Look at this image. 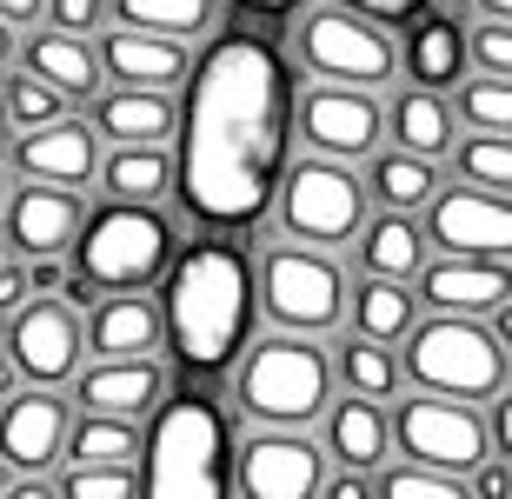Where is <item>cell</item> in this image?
Listing matches in <instances>:
<instances>
[{"label":"cell","instance_id":"8992f818","mask_svg":"<svg viewBox=\"0 0 512 499\" xmlns=\"http://www.w3.org/2000/svg\"><path fill=\"white\" fill-rule=\"evenodd\" d=\"M67 253L94 293H140L173 260V227L153 213V200H114L100 213H80V233Z\"/></svg>","mask_w":512,"mask_h":499},{"label":"cell","instance_id":"816d5d0a","mask_svg":"<svg viewBox=\"0 0 512 499\" xmlns=\"http://www.w3.org/2000/svg\"><path fill=\"white\" fill-rule=\"evenodd\" d=\"M7 486H14V480H7V460H0V493H7Z\"/></svg>","mask_w":512,"mask_h":499},{"label":"cell","instance_id":"db71d44e","mask_svg":"<svg viewBox=\"0 0 512 499\" xmlns=\"http://www.w3.org/2000/svg\"><path fill=\"white\" fill-rule=\"evenodd\" d=\"M0 127H7V107H0Z\"/></svg>","mask_w":512,"mask_h":499},{"label":"cell","instance_id":"9a60e30c","mask_svg":"<svg viewBox=\"0 0 512 499\" xmlns=\"http://www.w3.org/2000/svg\"><path fill=\"white\" fill-rule=\"evenodd\" d=\"M67 400H60L54 386H27L20 380L0 406V460L20 466V473H47L60 460V446H67Z\"/></svg>","mask_w":512,"mask_h":499},{"label":"cell","instance_id":"6da1fadb","mask_svg":"<svg viewBox=\"0 0 512 499\" xmlns=\"http://www.w3.org/2000/svg\"><path fill=\"white\" fill-rule=\"evenodd\" d=\"M187 107L180 160L167 187L180 193L187 220L213 233H240L273 207L286 160H293V74L266 34L233 27L200 60H187Z\"/></svg>","mask_w":512,"mask_h":499},{"label":"cell","instance_id":"836d02e7","mask_svg":"<svg viewBox=\"0 0 512 499\" xmlns=\"http://www.w3.org/2000/svg\"><path fill=\"white\" fill-rule=\"evenodd\" d=\"M380 499H466V473H446V466H426V460H399L393 473L373 480Z\"/></svg>","mask_w":512,"mask_h":499},{"label":"cell","instance_id":"c3c4849f","mask_svg":"<svg viewBox=\"0 0 512 499\" xmlns=\"http://www.w3.org/2000/svg\"><path fill=\"white\" fill-rule=\"evenodd\" d=\"M20 386V373H14V360H7V353H0V400H7V393H14Z\"/></svg>","mask_w":512,"mask_h":499},{"label":"cell","instance_id":"7c38bea8","mask_svg":"<svg viewBox=\"0 0 512 499\" xmlns=\"http://www.w3.org/2000/svg\"><path fill=\"white\" fill-rule=\"evenodd\" d=\"M326 480V453L306 440V426H266L247 446H233V493L253 499H306Z\"/></svg>","mask_w":512,"mask_h":499},{"label":"cell","instance_id":"b9f144b4","mask_svg":"<svg viewBox=\"0 0 512 499\" xmlns=\"http://www.w3.org/2000/svg\"><path fill=\"white\" fill-rule=\"evenodd\" d=\"M67 287V267H60V253H40L34 267H27V293H60Z\"/></svg>","mask_w":512,"mask_h":499},{"label":"cell","instance_id":"52a82bcc","mask_svg":"<svg viewBox=\"0 0 512 499\" xmlns=\"http://www.w3.org/2000/svg\"><path fill=\"white\" fill-rule=\"evenodd\" d=\"M273 200H280L286 240H306V247H340V240H353L360 220H366V187L340 167V160H326V154L300 160V167L286 160Z\"/></svg>","mask_w":512,"mask_h":499},{"label":"cell","instance_id":"83f0119b","mask_svg":"<svg viewBox=\"0 0 512 499\" xmlns=\"http://www.w3.org/2000/svg\"><path fill=\"white\" fill-rule=\"evenodd\" d=\"M393 134L406 154H426V160H439L453 147V114H446L439 87H413V94L393 100Z\"/></svg>","mask_w":512,"mask_h":499},{"label":"cell","instance_id":"74e56055","mask_svg":"<svg viewBox=\"0 0 512 499\" xmlns=\"http://www.w3.org/2000/svg\"><path fill=\"white\" fill-rule=\"evenodd\" d=\"M0 107H7V120H14V127H40V120H54L60 107H67V94H60V87H47L40 74H14L7 87H0Z\"/></svg>","mask_w":512,"mask_h":499},{"label":"cell","instance_id":"ee69618b","mask_svg":"<svg viewBox=\"0 0 512 499\" xmlns=\"http://www.w3.org/2000/svg\"><path fill=\"white\" fill-rule=\"evenodd\" d=\"M20 300H27V267H20V260H7V253H0V313H14Z\"/></svg>","mask_w":512,"mask_h":499},{"label":"cell","instance_id":"5b68a950","mask_svg":"<svg viewBox=\"0 0 512 499\" xmlns=\"http://www.w3.org/2000/svg\"><path fill=\"white\" fill-rule=\"evenodd\" d=\"M406 340V380L419 393H446V400H493L506 393V340L479 327V313H433L399 333Z\"/></svg>","mask_w":512,"mask_h":499},{"label":"cell","instance_id":"7a4b0ae2","mask_svg":"<svg viewBox=\"0 0 512 499\" xmlns=\"http://www.w3.org/2000/svg\"><path fill=\"white\" fill-rule=\"evenodd\" d=\"M160 287V340L187 380H220L253 333V267L233 240H193L173 253Z\"/></svg>","mask_w":512,"mask_h":499},{"label":"cell","instance_id":"60d3db41","mask_svg":"<svg viewBox=\"0 0 512 499\" xmlns=\"http://www.w3.org/2000/svg\"><path fill=\"white\" fill-rule=\"evenodd\" d=\"M47 7H54V27H67V34H87L107 14V0H47Z\"/></svg>","mask_w":512,"mask_h":499},{"label":"cell","instance_id":"d590c367","mask_svg":"<svg viewBox=\"0 0 512 499\" xmlns=\"http://www.w3.org/2000/svg\"><path fill=\"white\" fill-rule=\"evenodd\" d=\"M459 120H473L479 134H506L512 127V80L506 74H479L459 87Z\"/></svg>","mask_w":512,"mask_h":499},{"label":"cell","instance_id":"44dd1931","mask_svg":"<svg viewBox=\"0 0 512 499\" xmlns=\"http://www.w3.org/2000/svg\"><path fill=\"white\" fill-rule=\"evenodd\" d=\"M80 340L94 346L100 360L153 353V346H160V307L147 300V287H140V293H107V300L94 307V320L80 327Z\"/></svg>","mask_w":512,"mask_h":499},{"label":"cell","instance_id":"d6986e66","mask_svg":"<svg viewBox=\"0 0 512 499\" xmlns=\"http://www.w3.org/2000/svg\"><path fill=\"white\" fill-rule=\"evenodd\" d=\"M419 300H433V313H493L512 300L506 260H479V253H446L439 267H419Z\"/></svg>","mask_w":512,"mask_h":499},{"label":"cell","instance_id":"ab89813d","mask_svg":"<svg viewBox=\"0 0 512 499\" xmlns=\"http://www.w3.org/2000/svg\"><path fill=\"white\" fill-rule=\"evenodd\" d=\"M340 7H353V14L380 20V27H406L413 14H426V0H340Z\"/></svg>","mask_w":512,"mask_h":499},{"label":"cell","instance_id":"8d00e7d4","mask_svg":"<svg viewBox=\"0 0 512 499\" xmlns=\"http://www.w3.org/2000/svg\"><path fill=\"white\" fill-rule=\"evenodd\" d=\"M459 173H466L473 187H486V193H506L512 187V147H506V134H473L466 147H459Z\"/></svg>","mask_w":512,"mask_h":499},{"label":"cell","instance_id":"7dc6e473","mask_svg":"<svg viewBox=\"0 0 512 499\" xmlns=\"http://www.w3.org/2000/svg\"><path fill=\"white\" fill-rule=\"evenodd\" d=\"M47 0H0V20H34Z\"/></svg>","mask_w":512,"mask_h":499},{"label":"cell","instance_id":"2e32d148","mask_svg":"<svg viewBox=\"0 0 512 499\" xmlns=\"http://www.w3.org/2000/svg\"><path fill=\"white\" fill-rule=\"evenodd\" d=\"M14 167L27 173V180H54V187H87L100 167V134L87 127V120H40V127H20L14 140Z\"/></svg>","mask_w":512,"mask_h":499},{"label":"cell","instance_id":"e575fe53","mask_svg":"<svg viewBox=\"0 0 512 499\" xmlns=\"http://www.w3.org/2000/svg\"><path fill=\"white\" fill-rule=\"evenodd\" d=\"M54 493L60 499H133L140 493V466L133 460H74V473Z\"/></svg>","mask_w":512,"mask_h":499},{"label":"cell","instance_id":"9c48e42d","mask_svg":"<svg viewBox=\"0 0 512 499\" xmlns=\"http://www.w3.org/2000/svg\"><path fill=\"white\" fill-rule=\"evenodd\" d=\"M300 60L306 74L320 80H346V87H380L399 74V47L380 20L353 14V7H320V14L300 20Z\"/></svg>","mask_w":512,"mask_h":499},{"label":"cell","instance_id":"ac0fdd59","mask_svg":"<svg viewBox=\"0 0 512 499\" xmlns=\"http://www.w3.org/2000/svg\"><path fill=\"white\" fill-rule=\"evenodd\" d=\"M167 393V373L153 353H120L100 366H74V400H87V413H120V420H147Z\"/></svg>","mask_w":512,"mask_h":499},{"label":"cell","instance_id":"bcb514c9","mask_svg":"<svg viewBox=\"0 0 512 499\" xmlns=\"http://www.w3.org/2000/svg\"><path fill=\"white\" fill-rule=\"evenodd\" d=\"M240 14H253V20H280V14H293L300 0H233Z\"/></svg>","mask_w":512,"mask_h":499},{"label":"cell","instance_id":"7402d4cb","mask_svg":"<svg viewBox=\"0 0 512 499\" xmlns=\"http://www.w3.org/2000/svg\"><path fill=\"white\" fill-rule=\"evenodd\" d=\"M27 74H40L47 87H60L67 100H87L100 87V60H94V47L80 34H67V27H54V34H34L27 40Z\"/></svg>","mask_w":512,"mask_h":499},{"label":"cell","instance_id":"3957f363","mask_svg":"<svg viewBox=\"0 0 512 499\" xmlns=\"http://www.w3.org/2000/svg\"><path fill=\"white\" fill-rule=\"evenodd\" d=\"M140 493L160 499H227L233 493V433L207 393H180L153 406V433L140 440Z\"/></svg>","mask_w":512,"mask_h":499},{"label":"cell","instance_id":"ba28073f","mask_svg":"<svg viewBox=\"0 0 512 499\" xmlns=\"http://www.w3.org/2000/svg\"><path fill=\"white\" fill-rule=\"evenodd\" d=\"M253 293L280 320V333H333L346 320V273L306 240L300 247H266Z\"/></svg>","mask_w":512,"mask_h":499},{"label":"cell","instance_id":"30bf717a","mask_svg":"<svg viewBox=\"0 0 512 499\" xmlns=\"http://www.w3.org/2000/svg\"><path fill=\"white\" fill-rule=\"evenodd\" d=\"M386 433L406 446V460L446 466V473H473L479 460H493L486 420L473 413V400H446V393H419V400H406L393 420H386Z\"/></svg>","mask_w":512,"mask_h":499},{"label":"cell","instance_id":"f35d334b","mask_svg":"<svg viewBox=\"0 0 512 499\" xmlns=\"http://www.w3.org/2000/svg\"><path fill=\"white\" fill-rule=\"evenodd\" d=\"M466 60H479V74H512V27L499 14H486L466 34Z\"/></svg>","mask_w":512,"mask_h":499},{"label":"cell","instance_id":"f907efd6","mask_svg":"<svg viewBox=\"0 0 512 499\" xmlns=\"http://www.w3.org/2000/svg\"><path fill=\"white\" fill-rule=\"evenodd\" d=\"M479 14H499V20H506V14H512V0H479Z\"/></svg>","mask_w":512,"mask_h":499},{"label":"cell","instance_id":"cb8c5ba5","mask_svg":"<svg viewBox=\"0 0 512 499\" xmlns=\"http://www.w3.org/2000/svg\"><path fill=\"white\" fill-rule=\"evenodd\" d=\"M360 267L380 280H413L426 267V233L413 227V213L386 207L380 220H360Z\"/></svg>","mask_w":512,"mask_h":499},{"label":"cell","instance_id":"7bdbcfd3","mask_svg":"<svg viewBox=\"0 0 512 499\" xmlns=\"http://www.w3.org/2000/svg\"><path fill=\"white\" fill-rule=\"evenodd\" d=\"M466 493H479V499H506V493H512L506 466H486V460H479L473 473H466Z\"/></svg>","mask_w":512,"mask_h":499},{"label":"cell","instance_id":"4dcf8cb0","mask_svg":"<svg viewBox=\"0 0 512 499\" xmlns=\"http://www.w3.org/2000/svg\"><path fill=\"white\" fill-rule=\"evenodd\" d=\"M120 27H147V34L200 40L213 27V0H114Z\"/></svg>","mask_w":512,"mask_h":499},{"label":"cell","instance_id":"4fadbf2b","mask_svg":"<svg viewBox=\"0 0 512 499\" xmlns=\"http://www.w3.org/2000/svg\"><path fill=\"white\" fill-rule=\"evenodd\" d=\"M80 313L67 300H20L7 313V360L27 386H60L80 366Z\"/></svg>","mask_w":512,"mask_h":499},{"label":"cell","instance_id":"d6a6232c","mask_svg":"<svg viewBox=\"0 0 512 499\" xmlns=\"http://www.w3.org/2000/svg\"><path fill=\"white\" fill-rule=\"evenodd\" d=\"M340 373H346V386H353V393H366V400H393V393H399L393 346H386V340H366V333L340 353Z\"/></svg>","mask_w":512,"mask_h":499},{"label":"cell","instance_id":"f1b7e54d","mask_svg":"<svg viewBox=\"0 0 512 499\" xmlns=\"http://www.w3.org/2000/svg\"><path fill=\"white\" fill-rule=\"evenodd\" d=\"M366 193H380V207H393V213H419L439 193V173H433V160H426V154H406V147H399V154L373 160Z\"/></svg>","mask_w":512,"mask_h":499},{"label":"cell","instance_id":"11a10c76","mask_svg":"<svg viewBox=\"0 0 512 499\" xmlns=\"http://www.w3.org/2000/svg\"><path fill=\"white\" fill-rule=\"evenodd\" d=\"M0 253H7V240H0Z\"/></svg>","mask_w":512,"mask_h":499},{"label":"cell","instance_id":"681fc988","mask_svg":"<svg viewBox=\"0 0 512 499\" xmlns=\"http://www.w3.org/2000/svg\"><path fill=\"white\" fill-rule=\"evenodd\" d=\"M0 60H14V20H0Z\"/></svg>","mask_w":512,"mask_h":499},{"label":"cell","instance_id":"d4e9b609","mask_svg":"<svg viewBox=\"0 0 512 499\" xmlns=\"http://www.w3.org/2000/svg\"><path fill=\"white\" fill-rule=\"evenodd\" d=\"M94 134H107V140H167L173 134L167 87H114V94H100Z\"/></svg>","mask_w":512,"mask_h":499},{"label":"cell","instance_id":"603a6c76","mask_svg":"<svg viewBox=\"0 0 512 499\" xmlns=\"http://www.w3.org/2000/svg\"><path fill=\"white\" fill-rule=\"evenodd\" d=\"M386 446H393V433H386V413L380 400H366V393H353V400H340L333 413H326V453L340 466H380Z\"/></svg>","mask_w":512,"mask_h":499},{"label":"cell","instance_id":"f546056e","mask_svg":"<svg viewBox=\"0 0 512 499\" xmlns=\"http://www.w3.org/2000/svg\"><path fill=\"white\" fill-rule=\"evenodd\" d=\"M353 327H360L366 340L393 346L399 333L413 327V293H406V280H380V273H366L360 287H353Z\"/></svg>","mask_w":512,"mask_h":499},{"label":"cell","instance_id":"4316f807","mask_svg":"<svg viewBox=\"0 0 512 499\" xmlns=\"http://www.w3.org/2000/svg\"><path fill=\"white\" fill-rule=\"evenodd\" d=\"M94 173L107 180L114 200H160L173 180V160L160 154V140H114L107 167H94Z\"/></svg>","mask_w":512,"mask_h":499},{"label":"cell","instance_id":"5bb4252c","mask_svg":"<svg viewBox=\"0 0 512 499\" xmlns=\"http://www.w3.org/2000/svg\"><path fill=\"white\" fill-rule=\"evenodd\" d=\"M433 227L426 240L446 253H479V260H506L512 253V207L506 193H486V187H453V193H433Z\"/></svg>","mask_w":512,"mask_h":499},{"label":"cell","instance_id":"277c9868","mask_svg":"<svg viewBox=\"0 0 512 499\" xmlns=\"http://www.w3.org/2000/svg\"><path fill=\"white\" fill-rule=\"evenodd\" d=\"M233 400L260 426H313L333 400V366L313 346V333H273L253 340L247 360H233Z\"/></svg>","mask_w":512,"mask_h":499},{"label":"cell","instance_id":"e0dca14e","mask_svg":"<svg viewBox=\"0 0 512 499\" xmlns=\"http://www.w3.org/2000/svg\"><path fill=\"white\" fill-rule=\"evenodd\" d=\"M7 207V247L40 260V253H67L80 233V193L74 187H54V180H34V187H20L14 200H0Z\"/></svg>","mask_w":512,"mask_h":499},{"label":"cell","instance_id":"f5cc1de1","mask_svg":"<svg viewBox=\"0 0 512 499\" xmlns=\"http://www.w3.org/2000/svg\"><path fill=\"white\" fill-rule=\"evenodd\" d=\"M0 200H7V173H0Z\"/></svg>","mask_w":512,"mask_h":499},{"label":"cell","instance_id":"f6af8a7d","mask_svg":"<svg viewBox=\"0 0 512 499\" xmlns=\"http://www.w3.org/2000/svg\"><path fill=\"white\" fill-rule=\"evenodd\" d=\"M320 493H326V499H366V493H373V480H366L360 466H346L340 480H320Z\"/></svg>","mask_w":512,"mask_h":499},{"label":"cell","instance_id":"ffe728a7","mask_svg":"<svg viewBox=\"0 0 512 499\" xmlns=\"http://www.w3.org/2000/svg\"><path fill=\"white\" fill-rule=\"evenodd\" d=\"M100 74L120 80V87H173V80L187 74V40L173 34H147V27H107L94 47Z\"/></svg>","mask_w":512,"mask_h":499},{"label":"cell","instance_id":"8fae6325","mask_svg":"<svg viewBox=\"0 0 512 499\" xmlns=\"http://www.w3.org/2000/svg\"><path fill=\"white\" fill-rule=\"evenodd\" d=\"M293 120H300V140L326 160H366L380 147V100L373 87H346V80H320L293 100Z\"/></svg>","mask_w":512,"mask_h":499},{"label":"cell","instance_id":"1f68e13d","mask_svg":"<svg viewBox=\"0 0 512 499\" xmlns=\"http://www.w3.org/2000/svg\"><path fill=\"white\" fill-rule=\"evenodd\" d=\"M60 453H74V460H133L140 453V426L120 420V413H87V420H67V446Z\"/></svg>","mask_w":512,"mask_h":499},{"label":"cell","instance_id":"484cf974","mask_svg":"<svg viewBox=\"0 0 512 499\" xmlns=\"http://www.w3.org/2000/svg\"><path fill=\"white\" fill-rule=\"evenodd\" d=\"M459 67H466V34H459V20H446V14L419 20L413 14V34H406V74H413L419 87H453Z\"/></svg>","mask_w":512,"mask_h":499}]
</instances>
